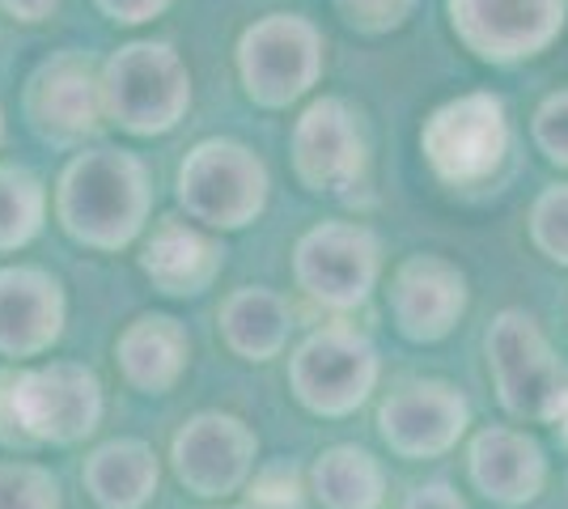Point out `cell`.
Returning a JSON list of instances; mask_svg holds the SVG:
<instances>
[{"instance_id": "cell-18", "label": "cell", "mask_w": 568, "mask_h": 509, "mask_svg": "<svg viewBox=\"0 0 568 509\" xmlns=\"http://www.w3.org/2000/svg\"><path fill=\"white\" fill-rule=\"evenodd\" d=\"M471 480L497 506H526L547 485V455L518 429H484L471 441Z\"/></svg>"}, {"instance_id": "cell-25", "label": "cell", "mask_w": 568, "mask_h": 509, "mask_svg": "<svg viewBox=\"0 0 568 509\" xmlns=\"http://www.w3.org/2000/svg\"><path fill=\"white\" fill-rule=\"evenodd\" d=\"M530 238L551 264L568 267V183L547 187L530 208Z\"/></svg>"}, {"instance_id": "cell-19", "label": "cell", "mask_w": 568, "mask_h": 509, "mask_svg": "<svg viewBox=\"0 0 568 509\" xmlns=\"http://www.w3.org/2000/svg\"><path fill=\"white\" fill-rule=\"evenodd\" d=\"M187 357L191 336L174 315L132 318L115 344L119 374L144 395H166L179 387V378L187 374Z\"/></svg>"}, {"instance_id": "cell-8", "label": "cell", "mask_w": 568, "mask_h": 509, "mask_svg": "<svg viewBox=\"0 0 568 509\" xmlns=\"http://www.w3.org/2000/svg\"><path fill=\"white\" fill-rule=\"evenodd\" d=\"M425 162L454 187L484 183L509 153V115L497 94H458L428 115L420 132Z\"/></svg>"}, {"instance_id": "cell-5", "label": "cell", "mask_w": 568, "mask_h": 509, "mask_svg": "<svg viewBox=\"0 0 568 509\" xmlns=\"http://www.w3.org/2000/svg\"><path fill=\"white\" fill-rule=\"evenodd\" d=\"M327 64L323 30L302 13H267L237 39V77L255 106L284 111L318 85Z\"/></svg>"}, {"instance_id": "cell-23", "label": "cell", "mask_w": 568, "mask_h": 509, "mask_svg": "<svg viewBox=\"0 0 568 509\" xmlns=\"http://www.w3.org/2000/svg\"><path fill=\"white\" fill-rule=\"evenodd\" d=\"M48 221V187L34 170L0 162V255L22 251L43 234Z\"/></svg>"}, {"instance_id": "cell-30", "label": "cell", "mask_w": 568, "mask_h": 509, "mask_svg": "<svg viewBox=\"0 0 568 509\" xmlns=\"http://www.w3.org/2000/svg\"><path fill=\"white\" fill-rule=\"evenodd\" d=\"M403 509H467L463 506V497L454 492L450 485H420V488H412V497L403 501Z\"/></svg>"}, {"instance_id": "cell-31", "label": "cell", "mask_w": 568, "mask_h": 509, "mask_svg": "<svg viewBox=\"0 0 568 509\" xmlns=\"http://www.w3.org/2000/svg\"><path fill=\"white\" fill-rule=\"evenodd\" d=\"M60 0H0V9L18 22H48Z\"/></svg>"}, {"instance_id": "cell-13", "label": "cell", "mask_w": 568, "mask_h": 509, "mask_svg": "<svg viewBox=\"0 0 568 509\" xmlns=\"http://www.w3.org/2000/svg\"><path fill=\"white\" fill-rule=\"evenodd\" d=\"M471 425V404L450 383H407L386 395L378 408V434L399 459H437L458 446V437Z\"/></svg>"}, {"instance_id": "cell-4", "label": "cell", "mask_w": 568, "mask_h": 509, "mask_svg": "<svg viewBox=\"0 0 568 509\" xmlns=\"http://www.w3.org/2000/svg\"><path fill=\"white\" fill-rule=\"evenodd\" d=\"M272 179L263 157L242 141L209 136L191 149L179 166V204L191 221L209 230H246L267 208Z\"/></svg>"}, {"instance_id": "cell-9", "label": "cell", "mask_w": 568, "mask_h": 509, "mask_svg": "<svg viewBox=\"0 0 568 509\" xmlns=\"http://www.w3.org/2000/svg\"><path fill=\"white\" fill-rule=\"evenodd\" d=\"M297 289L323 311H353L378 289L382 243L369 225L323 221L293 246Z\"/></svg>"}, {"instance_id": "cell-34", "label": "cell", "mask_w": 568, "mask_h": 509, "mask_svg": "<svg viewBox=\"0 0 568 509\" xmlns=\"http://www.w3.org/2000/svg\"><path fill=\"white\" fill-rule=\"evenodd\" d=\"M221 509H255V506H221Z\"/></svg>"}, {"instance_id": "cell-24", "label": "cell", "mask_w": 568, "mask_h": 509, "mask_svg": "<svg viewBox=\"0 0 568 509\" xmlns=\"http://www.w3.org/2000/svg\"><path fill=\"white\" fill-rule=\"evenodd\" d=\"M0 509H60V480L43 462H0Z\"/></svg>"}, {"instance_id": "cell-21", "label": "cell", "mask_w": 568, "mask_h": 509, "mask_svg": "<svg viewBox=\"0 0 568 509\" xmlns=\"http://www.w3.org/2000/svg\"><path fill=\"white\" fill-rule=\"evenodd\" d=\"M221 339L242 362H272L281 357L288 332H293V311L281 293L263 285H242L225 297L221 306Z\"/></svg>"}, {"instance_id": "cell-33", "label": "cell", "mask_w": 568, "mask_h": 509, "mask_svg": "<svg viewBox=\"0 0 568 509\" xmlns=\"http://www.w3.org/2000/svg\"><path fill=\"white\" fill-rule=\"evenodd\" d=\"M0 141H4V111H0Z\"/></svg>"}, {"instance_id": "cell-2", "label": "cell", "mask_w": 568, "mask_h": 509, "mask_svg": "<svg viewBox=\"0 0 568 509\" xmlns=\"http://www.w3.org/2000/svg\"><path fill=\"white\" fill-rule=\"evenodd\" d=\"M106 413L102 383L90 365L48 362L0 369V441L77 446Z\"/></svg>"}, {"instance_id": "cell-7", "label": "cell", "mask_w": 568, "mask_h": 509, "mask_svg": "<svg viewBox=\"0 0 568 509\" xmlns=\"http://www.w3.org/2000/svg\"><path fill=\"white\" fill-rule=\"evenodd\" d=\"M488 369L505 404V413L518 420L556 425V413L565 404V365L556 348L547 344L539 323L526 311H500L488 327Z\"/></svg>"}, {"instance_id": "cell-22", "label": "cell", "mask_w": 568, "mask_h": 509, "mask_svg": "<svg viewBox=\"0 0 568 509\" xmlns=\"http://www.w3.org/2000/svg\"><path fill=\"white\" fill-rule=\"evenodd\" d=\"M310 485L323 509H378L386 497V471L365 446H332L314 459Z\"/></svg>"}, {"instance_id": "cell-29", "label": "cell", "mask_w": 568, "mask_h": 509, "mask_svg": "<svg viewBox=\"0 0 568 509\" xmlns=\"http://www.w3.org/2000/svg\"><path fill=\"white\" fill-rule=\"evenodd\" d=\"M94 4L119 26H144L153 18H162L174 0H94Z\"/></svg>"}, {"instance_id": "cell-17", "label": "cell", "mask_w": 568, "mask_h": 509, "mask_svg": "<svg viewBox=\"0 0 568 509\" xmlns=\"http://www.w3.org/2000/svg\"><path fill=\"white\" fill-rule=\"evenodd\" d=\"M225 267V251L183 217H162L141 251V272L166 297H200Z\"/></svg>"}, {"instance_id": "cell-6", "label": "cell", "mask_w": 568, "mask_h": 509, "mask_svg": "<svg viewBox=\"0 0 568 509\" xmlns=\"http://www.w3.org/2000/svg\"><path fill=\"white\" fill-rule=\"evenodd\" d=\"M382 378L378 348L353 327H318L288 357V387L314 416H353Z\"/></svg>"}, {"instance_id": "cell-12", "label": "cell", "mask_w": 568, "mask_h": 509, "mask_svg": "<svg viewBox=\"0 0 568 509\" xmlns=\"http://www.w3.org/2000/svg\"><path fill=\"white\" fill-rule=\"evenodd\" d=\"M288 153H293L297 183L310 192H348L365 179V166H369V145L356 111L332 94L314 98L297 115Z\"/></svg>"}, {"instance_id": "cell-16", "label": "cell", "mask_w": 568, "mask_h": 509, "mask_svg": "<svg viewBox=\"0 0 568 509\" xmlns=\"http://www.w3.org/2000/svg\"><path fill=\"white\" fill-rule=\"evenodd\" d=\"M64 285L43 267H0V357H43L64 336Z\"/></svg>"}, {"instance_id": "cell-14", "label": "cell", "mask_w": 568, "mask_h": 509, "mask_svg": "<svg viewBox=\"0 0 568 509\" xmlns=\"http://www.w3.org/2000/svg\"><path fill=\"white\" fill-rule=\"evenodd\" d=\"M390 318L403 339L412 344H437L463 323L471 293L458 264L442 255H412L390 276Z\"/></svg>"}, {"instance_id": "cell-10", "label": "cell", "mask_w": 568, "mask_h": 509, "mask_svg": "<svg viewBox=\"0 0 568 509\" xmlns=\"http://www.w3.org/2000/svg\"><path fill=\"white\" fill-rule=\"evenodd\" d=\"M260 437L230 413H195L170 441V467L191 497L221 501L251 480Z\"/></svg>"}, {"instance_id": "cell-15", "label": "cell", "mask_w": 568, "mask_h": 509, "mask_svg": "<svg viewBox=\"0 0 568 509\" xmlns=\"http://www.w3.org/2000/svg\"><path fill=\"white\" fill-rule=\"evenodd\" d=\"M26 115L34 123V132L48 136V141H60V145L85 141L106 115L102 69H94L77 51H60L55 60H48L39 73L30 77Z\"/></svg>"}, {"instance_id": "cell-11", "label": "cell", "mask_w": 568, "mask_h": 509, "mask_svg": "<svg viewBox=\"0 0 568 509\" xmlns=\"http://www.w3.org/2000/svg\"><path fill=\"white\" fill-rule=\"evenodd\" d=\"M565 22L568 0H450L458 43L493 64H514L547 51Z\"/></svg>"}, {"instance_id": "cell-20", "label": "cell", "mask_w": 568, "mask_h": 509, "mask_svg": "<svg viewBox=\"0 0 568 509\" xmlns=\"http://www.w3.org/2000/svg\"><path fill=\"white\" fill-rule=\"evenodd\" d=\"M81 485L98 509H144L162 485V462L141 437H115L85 459Z\"/></svg>"}, {"instance_id": "cell-26", "label": "cell", "mask_w": 568, "mask_h": 509, "mask_svg": "<svg viewBox=\"0 0 568 509\" xmlns=\"http://www.w3.org/2000/svg\"><path fill=\"white\" fill-rule=\"evenodd\" d=\"M535 145L544 149L547 162L568 166V90H556L535 111Z\"/></svg>"}, {"instance_id": "cell-3", "label": "cell", "mask_w": 568, "mask_h": 509, "mask_svg": "<svg viewBox=\"0 0 568 509\" xmlns=\"http://www.w3.org/2000/svg\"><path fill=\"white\" fill-rule=\"evenodd\" d=\"M106 120L128 136H166L191 111V69L170 43L136 39L102 64Z\"/></svg>"}, {"instance_id": "cell-32", "label": "cell", "mask_w": 568, "mask_h": 509, "mask_svg": "<svg viewBox=\"0 0 568 509\" xmlns=\"http://www.w3.org/2000/svg\"><path fill=\"white\" fill-rule=\"evenodd\" d=\"M556 425H560V434L568 441V390H565V404H560V413H556Z\"/></svg>"}, {"instance_id": "cell-27", "label": "cell", "mask_w": 568, "mask_h": 509, "mask_svg": "<svg viewBox=\"0 0 568 509\" xmlns=\"http://www.w3.org/2000/svg\"><path fill=\"white\" fill-rule=\"evenodd\" d=\"M335 9L348 18V26L365 34H386L395 26L407 22V13L416 9V0H335Z\"/></svg>"}, {"instance_id": "cell-28", "label": "cell", "mask_w": 568, "mask_h": 509, "mask_svg": "<svg viewBox=\"0 0 568 509\" xmlns=\"http://www.w3.org/2000/svg\"><path fill=\"white\" fill-rule=\"evenodd\" d=\"M251 506L255 509H297L302 506V485L288 462H272L251 480Z\"/></svg>"}, {"instance_id": "cell-1", "label": "cell", "mask_w": 568, "mask_h": 509, "mask_svg": "<svg viewBox=\"0 0 568 509\" xmlns=\"http://www.w3.org/2000/svg\"><path fill=\"white\" fill-rule=\"evenodd\" d=\"M153 213V183L136 153L85 149L69 157L55 183V221L72 243L90 251H123L144 234Z\"/></svg>"}]
</instances>
